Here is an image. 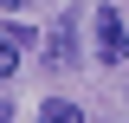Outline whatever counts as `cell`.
I'll return each mask as SVG.
<instances>
[{"label": "cell", "instance_id": "5b68a950", "mask_svg": "<svg viewBox=\"0 0 129 123\" xmlns=\"http://www.w3.org/2000/svg\"><path fill=\"white\" fill-rule=\"evenodd\" d=\"M19 7H26V0H0V13H19Z\"/></svg>", "mask_w": 129, "mask_h": 123}, {"label": "cell", "instance_id": "8992f818", "mask_svg": "<svg viewBox=\"0 0 129 123\" xmlns=\"http://www.w3.org/2000/svg\"><path fill=\"white\" fill-rule=\"evenodd\" d=\"M0 123H13V104H0Z\"/></svg>", "mask_w": 129, "mask_h": 123}, {"label": "cell", "instance_id": "277c9868", "mask_svg": "<svg viewBox=\"0 0 129 123\" xmlns=\"http://www.w3.org/2000/svg\"><path fill=\"white\" fill-rule=\"evenodd\" d=\"M39 123H84V110L64 104V97H45V104H39Z\"/></svg>", "mask_w": 129, "mask_h": 123}, {"label": "cell", "instance_id": "7a4b0ae2", "mask_svg": "<svg viewBox=\"0 0 129 123\" xmlns=\"http://www.w3.org/2000/svg\"><path fill=\"white\" fill-rule=\"evenodd\" d=\"M45 65H52V71H64V65H78V13H64L58 26L45 32Z\"/></svg>", "mask_w": 129, "mask_h": 123}, {"label": "cell", "instance_id": "6da1fadb", "mask_svg": "<svg viewBox=\"0 0 129 123\" xmlns=\"http://www.w3.org/2000/svg\"><path fill=\"white\" fill-rule=\"evenodd\" d=\"M90 19H97V65H123V58H129V26H123V13L103 7V13H90Z\"/></svg>", "mask_w": 129, "mask_h": 123}, {"label": "cell", "instance_id": "3957f363", "mask_svg": "<svg viewBox=\"0 0 129 123\" xmlns=\"http://www.w3.org/2000/svg\"><path fill=\"white\" fill-rule=\"evenodd\" d=\"M26 46H32V32L19 26V19H13V26H0V84L19 71V52H26Z\"/></svg>", "mask_w": 129, "mask_h": 123}]
</instances>
